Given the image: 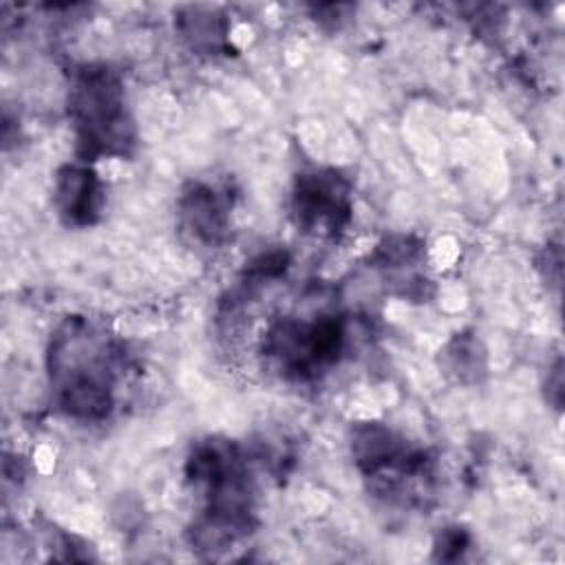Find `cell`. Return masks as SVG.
I'll list each match as a JSON object with an SVG mask.
<instances>
[{"instance_id": "cell-1", "label": "cell", "mask_w": 565, "mask_h": 565, "mask_svg": "<svg viewBox=\"0 0 565 565\" xmlns=\"http://www.w3.org/2000/svg\"><path fill=\"white\" fill-rule=\"evenodd\" d=\"M49 382L62 413L82 422H99L115 406L117 349L113 338L86 316L64 318L51 335Z\"/></svg>"}, {"instance_id": "cell-2", "label": "cell", "mask_w": 565, "mask_h": 565, "mask_svg": "<svg viewBox=\"0 0 565 565\" xmlns=\"http://www.w3.org/2000/svg\"><path fill=\"white\" fill-rule=\"evenodd\" d=\"M190 486L203 508L190 530L196 550L216 554L227 550L254 527V486L243 452L234 441H199L185 463Z\"/></svg>"}, {"instance_id": "cell-3", "label": "cell", "mask_w": 565, "mask_h": 565, "mask_svg": "<svg viewBox=\"0 0 565 565\" xmlns=\"http://www.w3.org/2000/svg\"><path fill=\"white\" fill-rule=\"evenodd\" d=\"M68 117L82 161L126 157L135 146L124 82L108 64H82L71 73Z\"/></svg>"}, {"instance_id": "cell-4", "label": "cell", "mask_w": 565, "mask_h": 565, "mask_svg": "<svg viewBox=\"0 0 565 565\" xmlns=\"http://www.w3.org/2000/svg\"><path fill=\"white\" fill-rule=\"evenodd\" d=\"M347 320L342 313L320 309L276 318L263 335V355L291 382H313L335 366L347 351Z\"/></svg>"}, {"instance_id": "cell-5", "label": "cell", "mask_w": 565, "mask_h": 565, "mask_svg": "<svg viewBox=\"0 0 565 565\" xmlns=\"http://www.w3.org/2000/svg\"><path fill=\"white\" fill-rule=\"evenodd\" d=\"M351 455L366 479L377 481L384 492H408L415 479L430 477V459L384 424H358L351 435Z\"/></svg>"}, {"instance_id": "cell-6", "label": "cell", "mask_w": 565, "mask_h": 565, "mask_svg": "<svg viewBox=\"0 0 565 565\" xmlns=\"http://www.w3.org/2000/svg\"><path fill=\"white\" fill-rule=\"evenodd\" d=\"M298 227L313 236H338L351 218V185L338 170L300 172L291 194Z\"/></svg>"}, {"instance_id": "cell-7", "label": "cell", "mask_w": 565, "mask_h": 565, "mask_svg": "<svg viewBox=\"0 0 565 565\" xmlns=\"http://www.w3.org/2000/svg\"><path fill=\"white\" fill-rule=\"evenodd\" d=\"M230 207L227 194L205 181L185 183L177 203L181 227L205 247H216L227 238Z\"/></svg>"}, {"instance_id": "cell-8", "label": "cell", "mask_w": 565, "mask_h": 565, "mask_svg": "<svg viewBox=\"0 0 565 565\" xmlns=\"http://www.w3.org/2000/svg\"><path fill=\"white\" fill-rule=\"evenodd\" d=\"M55 207L66 225L88 227L97 223L104 205V190L97 172L86 163H66L55 174Z\"/></svg>"}, {"instance_id": "cell-9", "label": "cell", "mask_w": 565, "mask_h": 565, "mask_svg": "<svg viewBox=\"0 0 565 565\" xmlns=\"http://www.w3.org/2000/svg\"><path fill=\"white\" fill-rule=\"evenodd\" d=\"M177 29L181 38L188 42V46L203 55H216L225 53L230 42V24L225 15H221L216 9L207 7H185L179 11Z\"/></svg>"}, {"instance_id": "cell-10", "label": "cell", "mask_w": 565, "mask_h": 565, "mask_svg": "<svg viewBox=\"0 0 565 565\" xmlns=\"http://www.w3.org/2000/svg\"><path fill=\"white\" fill-rule=\"evenodd\" d=\"M446 355H448V369L452 373H457L459 380L466 382V375L468 373H481L483 371V353L479 351V342L466 333L457 335L448 349H446Z\"/></svg>"}, {"instance_id": "cell-11", "label": "cell", "mask_w": 565, "mask_h": 565, "mask_svg": "<svg viewBox=\"0 0 565 565\" xmlns=\"http://www.w3.org/2000/svg\"><path fill=\"white\" fill-rule=\"evenodd\" d=\"M468 543H470V539H468L466 530H461V527H446L439 534L437 543H435L437 558H441V561H457V558H461V554L468 547Z\"/></svg>"}]
</instances>
